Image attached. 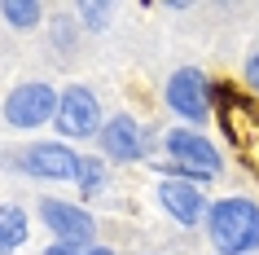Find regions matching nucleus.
<instances>
[{
	"label": "nucleus",
	"instance_id": "f257e3e1",
	"mask_svg": "<svg viewBox=\"0 0 259 255\" xmlns=\"http://www.w3.org/2000/svg\"><path fill=\"white\" fill-rule=\"evenodd\" d=\"M206 238L220 255H255L259 251V202L220 198L206 211Z\"/></svg>",
	"mask_w": 259,
	"mask_h": 255
},
{
	"label": "nucleus",
	"instance_id": "f03ea898",
	"mask_svg": "<svg viewBox=\"0 0 259 255\" xmlns=\"http://www.w3.org/2000/svg\"><path fill=\"white\" fill-rule=\"evenodd\" d=\"M163 150H167V159H171V176H180V180L206 185V180H220V176H224L220 150L211 145V136H202L198 128H167Z\"/></svg>",
	"mask_w": 259,
	"mask_h": 255
},
{
	"label": "nucleus",
	"instance_id": "7ed1b4c3",
	"mask_svg": "<svg viewBox=\"0 0 259 255\" xmlns=\"http://www.w3.org/2000/svg\"><path fill=\"white\" fill-rule=\"evenodd\" d=\"M0 163L35 176V180H75L83 154H75L70 141H31V145H22V150L0 154Z\"/></svg>",
	"mask_w": 259,
	"mask_h": 255
},
{
	"label": "nucleus",
	"instance_id": "20e7f679",
	"mask_svg": "<svg viewBox=\"0 0 259 255\" xmlns=\"http://www.w3.org/2000/svg\"><path fill=\"white\" fill-rule=\"evenodd\" d=\"M53 123H57V136L62 141H93L106 128V115H101V101H97V93L88 84H66Z\"/></svg>",
	"mask_w": 259,
	"mask_h": 255
},
{
	"label": "nucleus",
	"instance_id": "39448f33",
	"mask_svg": "<svg viewBox=\"0 0 259 255\" xmlns=\"http://www.w3.org/2000/svg\"><path fill=\"white\" fill-rule=\"evenodd\" d=\"M57 101H62V93H57L53 84L44 80H27L18 84L14 93L5 97V123L9 128H18V132H35V128H44V123L57 119Z\"/></svg>",
	"mask_w": 259,
	"mask_h": 255
},
{
	"label": "nucleus",
	"instance_id": "423d86ee",
	"mask_svg": "<svg viewBox=\"0 0 259 255\" xmlns=\"http://www.w3.org/2000/svg\"><path fill=\"white\" fill-rule=\"evenodd\" d=\"M167 106L176 110L185 123H193V128H202L206 119H211V80H206L198 66H180L167 75Z\"/></svg>",
	"mask_w": 259,
	"mask_h": 255
},
{
	"label": "nucleus",
	"instance_id": "0eeeda50",
	"mask_svg": "<svg viewBox=\"0 0 259 255\" xmlns=\"http://www.w3.org/2000/svg\"><path fill=\"white\" fill-rule=\"evenodd\" d=\"M40 220L53 229L57 242H75V246H83V251H93L97 225H93V211H88V207L62 202V198H44L40 202Z\"/></svg>",
	"mask_w": 259,
	"mask_h": 255
},
{
	"label": "nucleus",
	"instance_id": "6e6552de",
	"mask_svg": "<svg viewBox=\"0 0 259 255\" xmlns=\"http://www.w3.org/2000/svg\"><path fill=\"white\" fill-rule=\"evenodd\" d=\"M158 207H163L176 225L193 229L198 220H206V211H211V202H206L202 185H193V180H180V176H167V180H158Z\"/></svg>",
	"mask_w": 259,
	"mask_h": 255
},
{
	"label": "nucleus",
	"instance_id": "1a4fd4ad",
	"mask_svg": "<svg viewBox=\"0 0 259 255\" xmlns=\"http://www.w3.org/2000/svg\"><path fill=\"white\" fill-rule=\"evenodd\" d=\"M97 141H101V154L110 163H137V159H145V145H150L145 128L132 115H110Z\"/></svg>",
	"mask_w": 259,
	"mask_h": 255
},
{
	"label": "nucleus",
	"instance_id": "9d476101",
	"mask_svg": "<svg viewBox=\"0 0 259 255\" xmlns=\"http://www.w3.org/2000/svg\"><path fill=\"white\" fill-rule=\"evenodd\" d=\"M31 233V220L18 202H0V255H14Z\"/></svg>",
	"mask_w": 259,
	"mask_h": 255
},
{
	"label": "nucleus",
	"instance_id": "9b49d317",
	"mask_svg": "<svg viewBox=\"0 0 259 255\" xmlns=\"http://www.w3.org/2000/svg\"><path fill=\"white\" fill-rule=\"evenodd\" d=\"M0 18L14 31H35L40 18H44V5L40 0H5V5H0Z\"/></svg>",
	"mask_w": 259,
	"mask_h": 255
},
{
	"label": "nucleus",
	"instance_id": "f8f14e48",
	"mask_svg": "<svg viewBox=\"0 0 259 255\" xmlns=\"http://www.w3.org/2000/svg\"><path fill=\"white\" fill-rule=\"evenodd\" d=\"M75 185H79V194H83V198L101 194V189H106V159H93V154H83V163H79V176H75Z\"/></svg>",
	"mask_w": 259,
	"mask_h": 255
},
{
	"label": "nucleus",
	"instance_id": "ddd939ff",
	"mask_svg": "<svg viewBox=\"0 0 259 255\" xmlns=\"http://www.w3.org/2000/svg\"><path fill=\"white\" fill-rule=\"evenodd\" d=\"M75 14H79L83 31H106L110 14H114V5H106V0H79V5H75Z\"/></svg>",
	"mask_w": 259,
	"mask_h": 255
},
{
	"label": "nucleus",
	"instance_id": "4468645a",
	"mask_svg": "<svg viewBox=\"0 0 259 255\" xmlns=\"http://www.w3.org/2000/svg\"><path fill=\"white\" fill-rule=\"evenodd\" d=\"M44 255H88L83 246H75V242H49L44 246Z\"/></svg>",
	"mask_w": 259,
	"mask_h": 255
},
{
	"label": "nucleus",
	"instance_id": "2eb2a0df",
	"mask_svg": "<svg viewBox=\"0 0 259 255\" xmlns=\"http://www.w3.org/2000/svg\"><path fill=\"white\" fill-rule=\"evenodd\" d=\"M246 84H250V88L259 93V49H255L250 57H246Z\"/></svg>",
	"mask_w": 259,
	"mask_h": 255
},
{
	"label": "nucleus",
	"instance_id": "dca6fc26",
	"mask_svg": "<svg viewBox=\"0 0 259 255\" xmlns=\"http://www.w3.org/2000/svg\"><path fill=\"white\" fill-rule=\"evenodd\" d=\"M88 255H114V251H110V246H93Z\"/></svg>",
	"mask_w": 259,
	"mask_h": 255
}]
</instances>
